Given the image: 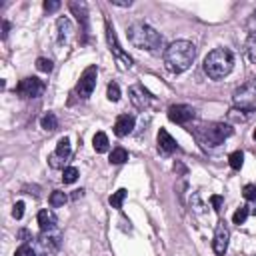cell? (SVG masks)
Listing matches in <instances>:
<instances>
[{"mask_svg": "<svg viewBox=\"0 0 256 256\" xmlns=\"http://www.w3.org/2000/svg\"><path fill=\"white\" fill-rule=\"evenodd\" d=\"M254 256H256V254H254Z\"/></svg>", "mask_w": 256, "mask_h": 256, "instance_id": "cell-39", "label": "cell"}, {"mask_svg": "<svg viewBox=\"0 0 256 256\" xmlns=\"http://www.w3.org/2000/svg\"><path fill=\"white\" fill-rule=\"evenodd\" d=\"M106 96L110 102H118L120 100V86L116 82H110L108 84V90H106Z\"/></svg>", "mask_w": 256, "mask_h": 256, "instance_id": "cell-27", "label": "cell"}, {"mask_svg": "<svg viewBox=\"0 0 256 256\" xmlns=\"http://www.w3.org/2000/svg\"><path fill=\"white\" fill-rule=\"evenodd\" d=\"M128 94H130V100H132V104H134L136 108H140V110L148 108V106H150V102H152V96H150V92H148V90H146L142 84H134V86H130Z\"/></svg>", "mask_w": 256, "mask_h": 256, "instance_id": "cell-11", "label": "cell"}, {"mask_svg": "<svg viewBox=\"0 0 256 256\" xmlns=\"http://www.w3.org/2000/svg\"><path fill=\"white\" fill-rule=\"evenodd\" d=\"M36 68H38L40 72H52L54 64H52V60H48V58H38V60H36Z\"/></svg>", "mask_w": 256, "mask_h": 256, "instance_id": "cell-29", "label": "cell"}, {"mask_svg": "<svg viewBox=\"0 0 256 256\" xmlns=\"http://www.w3.org/2000/svg\"><path fill=\"white\" fill-rule=\"evenodd\" d=\"M126 194H128V192H126L124 188H120V190H116V192H114V194H112V196L108 198V202H110V206H112V208H122V202H124V198H126Z\"/></svg>", "mask_w": 256, "mask_h": 256, "instance_id": "cell-22", "label": "cell"}, {"mask_svg": "<svg viewBox=\"0 0 256 256\" xmlns=\"http://www.w3.org/2000/svg\"><path fill=\"white\" fill-rule=\"evenodd\" d=\"M14 256H38V254H36V250L32 246L22 244V246H18V250L14 252Z\"/></svg>", "mask_w": 256, "mask_h": 256, "instance_id": "cell-30", "label": "cell"}, {"mask_svg": "<svg viewBox=\"0 0 256 256\" xmlns=\"http://www.w3.org/2000/svg\"><path fill=\"white\" fill-rule=\"evenodd\" d=\"M60 244H62V240H60V232L54 228V230H46V232H42V234L36 238V246H34V250H36L38 256H54V254L60 250Z\"/></svg>", "mask_w": 256, "mask_h": 256, "instance_id": "cell-6", "label": "cell"}, {"mask_svg": "<svg viewBox=\"0 0 256 256\" xmlns=\"http://www.w3.org/2000/svg\"><path fill=\"white\" fill-rule=\"evenodd\" d=\"M92 146H94V150H96L98 154L106 152V150H108V136H106L104 132H96L94 138H92Z\"/></svg>", "mask_w": 256, "mask_h": 256, "instance_id": "cell-19", "label": "cell"}, {"mask_svg": "<svg viewBox=\"0 0 256 256\" xmlns=\"http://www.w3.org/2000/svg\"><path fill=\"white\" fill-rule=\"evenodd\" d=\"M168 118L176 124H186L194 118V108H190L186 104H174L168 108Z\"/></svg>", "mask_w": 256, "mask_h": 256, "instance_id": "cell-12", "label": "cell"}, {"mask_svg": "<svg viewBox=\"0 0 256 256\" xmlns=\"http://www.w3.org/2000/svg\"><path fill=\"white\" fill-rule=\"evenodd\" d=\"M228 238H230V232H228L226 224L220 222V224L216 226L214 242H212V248H214V252H216L218 256H224V252H226V248H228Z\"/></svg>", "mask_w": 256, "mask_h": 256, "instance_id": "cell-13", "label": "cell"}, {"mask_svg": "<svg viewBox=\"0 0 256 256\" xmlns=\"http://www.w3.org/2000/svg\"><path fill=\"white\" fill-rule=\"evenodd\" d=\"M242 112H244V110H238V108H232L228 116H230L232 120H236V122H244V120H246V114H242Z\"/></svg>", "mask_w": 256, "mask_h": 256, "instance_id": "cell-32", "label": "cell"}, {"mask_svg": "<svg viewBox=\"0 0 256 256\" xmlns=\"http://www.w3.org/2000/svg\"><path fill=\"white\" fill-rule=\"evenodd\" d=\"M60 6H62V4H60L58 0H46V2H44V10H46V12H56Z\"/></svg>", "mask_w": 256, "mask_h": 256, "instance_id": "cell-34", "label": "cell"}, {"mask_svg": "<svg viewBox=\"0 0 256 256\" xmlns=\"http://www.w3.org/2000/svg\"><path fill=\"white\" fill-rule=\"evenodd\" d=\"M232 66H234V56L228 48H216L208 52V56L204 58V72L212 80H220L228 76Z\"/></svg>", "mask_w": 256, "mask_h": 256, "instance_id": "cell-3", "label": "cell"}, {"mask_svg": "<svg viewBox=\"0 0 256 256\" xmlns=\"http://www.w3.org/2000/svg\"><path fill=\"white\" fill-rule=\"evenodd\" d=\"M22 214H24V202H16V204L12 206V216H14L16 220H20Z\"/></svg>", "mask_w": 256, "mask_h": 256, "instance_id": "cell-33", "label": "cell"}, {"mask_svg": "<svg viewBox=\"0 0 256 256\" xmlns=\"http://www.w3.org/2000/svg\"><path fill=\"white\" fill-rule=\"evenodd\" d=\"M246 52H248L250 62L256 64V32H252V34L248 36V40H246Z\"/></svg>", "mask_w": 256, "mask_h": 256, "instance_id": "cell-23", "label": "cell"}, {"mask_svg": "<svg viewBox=\"0 0 256 256\" xmlns=\"http://www.w3.org/2000/svg\"><path fill=\"white\" fill-rule=\"evenodd\" d=\"M66 200H68V196H66L62 190H54V192L50 194V206H54V208L64 206V204H66Z\"/></svg>", "mask_w": 256, "mask_h": 256, "instance_id": "cell-24", "label": "cell"}, {"mask_svg": "<svg viewBox=\"0 0 256 256\" xmlns=\"http://www.w3.org/2000/svg\"><path fill=\"white\" fill-rule=\"evenodd\" d=\"M248 214H250L248 206H242V208H238V210L234 212V216H232V222H234V224H244V220L248 218Z\"/></svg>", "mask_w": 256, "mask_h": 256, "instance_id": "cell-28", "label": "cell"}, {"mask_svg": "<svg viewBox=\"0 0 256 256\" xmlns=\"http://www.w3.org/2000/svg\"><path fill=\"white\" fill-rule=\"evenodd\" d=\"M128 38L140 50H148L152 54H158L162 50V36L150 24H146V22L130 24L128 26Z\"/></svg>", "mask_w": 256, "mask_h": 256, "instance_id": "cell-2", "label": "cell"}, {"mask_svg": "<svg viewBox=\"0 0 256 256\" xmlns=\"http://www.w3.org/2000/svg\"><path fill=\"white\" fill-rule=\"evenodd\" d=\"M252 138H254V140H256V128H254V132H252Z\"/></svg>", "mask_w": 256, "mask_h": 256, "instance_id": "cell-38", "label": "cell"}, {"mask_svg": "<svg viewBox=\"0 0 256 256\" xmlns=\"http://www.w3.org/2000/svg\"><path fill=\"white\" fill-rule=\"evenodd\" d=\"M156 140H158V148H160V152H164V154H172L178 146H176V140L168 134V130H164V128H160L158 130V136H156Z\"/></svg>", "mask_w": 256, "mask_h": 256, "instance_id": "cell-15", "label": "cell"}, {"mask_svg": "<svg viewBox=\"0 0 256 256\" xmlns=\"http://www.w3.org/2000/svg\"><path fill=\"white\" fill-rule=\"evenodd\" d=\"M242 194H244V198L250 200V202L256 200V186H254V184H246L244 190H242Z\"/></svg>", "mask_w": 256, "mask_h": 256, "instance_id": "cell-31", "label": "cell"}, {"mask_svg": "<svg viewBox=\"0 0 256 256\" xmlns=\"http://www.w3.org/2000/svg\"><path fill=\"white\" fill-rule=\"evenodd\" d=\"M232 100H234V108H238V110H244V112L256 110V78L242 84L234 92Z\"/></svg>", "mask_w": 256, "mask_h": 256, "instance_id": "cell-5", "label": "cell"}, {"mask_svg": "<svg viewBox=\"0 0 256 256\" xmlns=\"http://www.w3.org/2000/svg\"><path fill=\"white\" fill-rule=\"evenodd\" d=\"M232 134V128L228 124L222 122H210V124H202L194 130L196 140L204 146V148H214L218 144L224 142V138H228Z\"/></svg>", "mask_w": 256, "mask_h": 256, "instance_id": "cell-4", "label": "cell"}, {"mask_svg": "<svg viewBox=\"0 0 256 256\" xmlns=\"http://www.w3.org/2000/svg\"><path fill=\"white\" fill-rule=\"evenodd\" d=\"M70 152H72V146H70V140L68 138H60L58 144H56V150L54 154L48 158L50 160V166L52 168H60L62 162H66L70 158Z\"/></svg>", "mask_w": 256, "mask_h": 256, "instance_id": "cell-10", "label": "cell"}, {"mask_svg": "<svg viewBox=\"0 0 256 256\" xmlns=\"http://www.w3.org/2000/svg\"><path fill=\"white\" fill-rule=\"evenodd\" d=\"M210 202H212V206H214V210H220V206H222V196H218V194H214V196L210 198Z\"/></svg>", "mask_w": 256, "mask_h": 256, "instance_id": "cell-35", "label": "cell"}, {"mask_svg": "<svg viewBox=\"0 0 256 256\" xmlns=\"http://www.w3.org/2000/svg\"><path fill=\"white\" fill-rule=\"evenodd\" d=\"M228 162H230L232 170H240L242 164H244V154H242L240 150H236V152H232V154L228 156Z\"/></svg>", "mask_w": 256, "mask_h": 256, "instance_id": "cell-25", "label": "cell"}, {"mask_svg": "<svg viewBox=\"0 0 256 256\" xmlns=\"http://www.w3.org/2000/svg\"><path fill=\"white\" fill-rule=\"evenodd\" d=\"M38 224H40V230L46 232V230H54L56 228V214L50 210V208H42L38 212Z\"/></svg>", "mask_w": 256, "mask_h": 256, "instance_id": "cell-16", "label": "cell"}, {"mask_svg": "<svg viewBox=\"0 0 256 256\" xmlns=\"http://www.w3.org/2000/svg\"><path fill=\"white\" fill-rule=\"evenodd\" d=\"M8 30H10V24H8L6 20H4V22H2V38H6V34H8Z\"/></svg>", "mask_w": 256, "mask_h": 256, "instance_id": "cell-36", "label": "cell"}, {"mask_svg": "<svg viewBox=\"0 0 256 256\" xmlns=\"http://www.w3.org/2000/svg\"><path fill=\"white\" fill-rule=\"evenodd\" d=\"M106 40H108V46H110V52L114 54V58L118 60V64H120V68L122 70H128L130 66H132V58L120 48V44H118V38H116V34H114V28H112V24L106 20Z\"/></svg>", "mask_w": 256, "mask_h": 256, "instance_id": "cell-7", "label": "cell"}, {"mask_svg": "<svg viewBox=\"0 0 256 256\" xmlns=\"http://www.w3.org/2000/svg\"><path fill=\"white\" fill-rule=\"evenodd\" d=\"M40 126H42L46 132H54V130L58 128V118H56L52 112H48V114H44V116L40 118Z\"/></svg>", "mask_w": 256, "mask_h": 256, "instance_id": "cell-20", "label": "cell"}, {"mask_svg": "<svg viewBox=\"0 0 256 256\" xmlns=\"http://www.w3.org/2000/svg\"><path fill=\"white\" fill-rule=\"evenodd\" d=\"M114 6H132V2H120V0H110Z\"/></svg>", "mask_w": 256, "mask_h": 256, "instance_id": "cell-37", "label": "cell"}, {"mask_svg": "<svg viewBox=\"0 0 256 256\" xmlns=\"http://www.w3.org/2000/svg\"><path fill=\"white\" fill-rule=\"evenodd\" d=\"M196 58V46L188 40H176L164 50V66L172 74H180L192 66Z\"/></svg>", "mask_w": 256, "mask_h": 256, "instance_id": "cell-1", "label": "cell"}, {"mask_svg": "<svg viewBox=\"0 0 256 256\" xmlns=\"http://www.w3.org/2000/svg\"><path fill=\"white\" fill-rule=\"evenodd\" d=\"M96 78H98V68L96 66H88L82 72V76L76 84V92H78L80 98H88L92 94V90L96 88Z\"/></svg>", "mask_w": 256, "mask_h": 256, "instance_id": "cell-9", "label": "cell"}, {"mask_svg": "<svg viewBox=\"0 0 256 256\" xmlns=\"http://www.w3.org/2000/svg\"><path fill=\"white\" fill-rule=\"evenodd\" d=\"M70 10L74 12V16H76V20L82 24V30L86 32L88 30V12H86V4L84 2H70Z\"/></svg>", "mask_w": 256, "mask_h": 256, "instance_id": "cell-17", "label": "cell"}, {"mask_svg": "<svg viewBox=\"0 0 256 256\" xmlns=\"http://www.w3.org/2000/svg\"><path fill=\"white\" fill-rule=\"evenodd\" d=\"M56 28H58V40H60V42H66V40L72 36V22H70L66 16L58 18Z\"/></svg>", "mask_w": 256, "mask_h": 256, "instance_id": "cell-18", "label": "cell"}, {"mask_svg": "<svg viewBox=\"0 0 256 256\" xmlns=\"http://www.w3.org/2000/svg\"><path fill=\"white\" fill-rule=\"evenodd\" d=\"M134 128V116L132 114H120L114 122V134L116 136H128Z\"/></svg>", "mask_w": 256, "mask_h": 256, "instance_id": "cell-14", "label": "cell"}, {"mask_svg": "<svg viewBox=\"0 0 256 256\" xmlns=\"http://www.w3.org/2000/svg\"><path fill=\"white\" fill-rule=\"evenodd\" d=\"M44 92V82L36 76H28L16 84V94L20 98H36Z\"/></svg>", "mask_w": 256, "mask_h": 256, "instance_id": "cell-8", "label": "cell"}, {"mask_svg": "<svg viewBox=\"0 0 256 256\" xmlns=\"http://www.w3.org/2000/svg\"><path fill=\"white\" fill-rule=\"evenodd\" d=\"M76 178H78V168L76 166L64 168V172H62V182L64 184H72V182H76Z\"/></svg>", "mask_w": 256, "mask_h": 256, "instance_id": "cell-26", "label": "cell"}, {"mask_svg": "<svg viewBox=\"0 0 256 256\" xmlns=\"http://www.w3.org/2000/svg\"><path fill=\"white\" fill-rule=\"evenodd\" d=\"M126 160H128V152L122 146H118L110 152V164H124Z\"/></svg>", "mask_w": 256, "mask_h": 256, "instance_id": "cell-21", "label": "cell"}]
</instances>
